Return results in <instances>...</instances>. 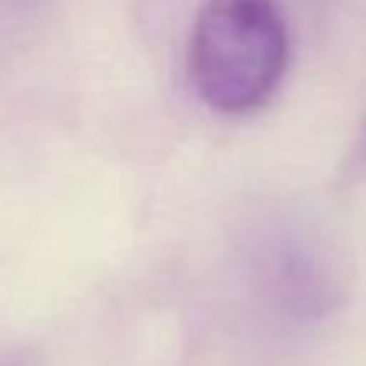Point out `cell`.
I'll list each match as a JSON object with an SVG mask.
<instances>
[{
    "label": "cell",
    "instance_id": "cell-1",
    "mask_svg": "<svg viewBox=\"0 0 366 366\" xmlns=\"http://www.w3.org/2000/svg\"><path fill=\"white\" fill-rule=\"evenodd\" d=\"M290 68L280 0H202L189 32V84L209 109L244 116L270 103Z\"/></svg>",
    "mask_w": 366,
    "mask_h": 366
}]
</instances>
